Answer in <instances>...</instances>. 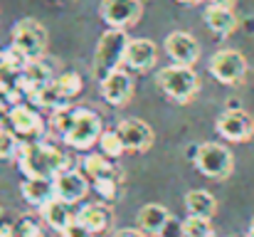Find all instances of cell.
<instances>
[{"mask_svg":"<svg viewBox=\"0 0 254 237\" xmlns=\"http://www.w3.org/2000/svg\"><path fill=\"white\" fill-rule=\"evenodd\" d=\"M55 84H57V89L62 91V96L69 101V99H74L82 89H84V81L82 77L77 75V72H62L60 77L55 79Z\"/></svg>","mask_w":254,"mask_h":237,"instance_id":"cell-24","label":"cell"},{"mask_svg":"<svg viewBox=\"0 0 254 237\" xmlns=\"http://www.w3.org/2000/svg\"><path fill=\"white\" fill-rule=\"evenodd\" d=\"M126 47H128V35L126 30H106L99 42H96V52H94V77L106 79L109 75L119 72V67L124 65L126 57Z\"/></svg>","mask_w":254,"mask_h":237,"instance_id":"cell-2","label":"cell"},{"mask_svg":"<svg viewBox=\"0 0 254 237\" xmlns=\"http://www.w3.org/2000/svg\"><path fill=\"white\" fill-rule=\"evenodd\" d=\"M94 188H96V193H99L104 200H116V195H119V180H114V178L94 180Z\"/></svg>","mask_w":254,"mask_h":237,"instance_id":"cell-27","label":"cell"},{"mask_svg":"<svg viewBox=\"0 0 254 237\" xmlns=\"http://www.w3.org/2000/svg\"><path fill=\"white\" fill-rule=\"evenodd\" d=\"M180 233H183V237H215L207 218H192V215L180 225Z\"/></svg>","mask_w":254,"mask_h":237,"instance_id":"cell-25","label":"cell"},{"mask_svg":"<svg viewBox=\"0 0 254 237\" xmlns=\"http://www.w3.org/2000/svg\"><path fill=\"white\" fill-rule=\"evenodd\" d=\"M17 165L25 178H55L67 168V156L50 144L25 141L17 151Z\"/></svg>","mask_w":254,"mask_h":237,"instance_id":"cell-1","label":"cell"},{"mask_svg":"<svg viewBox=\"0 0 254 237\" xmlns=\"http://www.w3.org/2000/svg\"><path fill=\"white\" fill-rule=\"evenodd\" d=\"M126 151H146L153 144V129L141 119H126L116 126Z\"/></svg>","mask_w":254,"mask_h":237,"instance_id":"cell-12","label":"cell"},{"mask_svg":"<svg viewBox=\"0 0 254 237\" xmlns=\"http://www.w3.org/2000/svg\"><path fill=\"white\" fill-rule=\"evenodd\" d=\"M143 12L141 0H101V17L114 30H126Z\"/></svg>","mask_w":254,"mask_h":237,"instance_id":"cell-10","label":"cell"},{"mask_svg":"<svg viewBox=\"0 0 254 237\" xmlns=\"http://www.w3.org/2000/svg\"><path fill=\"white\" fill-rule=\"evenodd\" d=\"M99 146H101V156L106 158H121V154L126 151V146H124V141H121V136H119V131L114 129V131H101V136H99Z\"/></svg>","mask_w":254,"mask_h":237,"instance_id":"cell-23","label":"cell"},{"mask_svg":"<svg viewBox=\"0 0 254 237\" xmlns=\"http://www.w3.org/2000/svg\"><path fill=\"white\" fill-rule=\"evenodd\" d=\"M178 2H185V5H192V2H200V0H178Z\"/></svg>","mask_w":254,"mask_h":237,"instance_id":"cell-32","label":"cell"},{"mask_svg":"<svg viewBox=\"0 0 254 237\" xmlns=\"http://www.w3.org/2000/svg\"><path fill=\"white\" fill-rule=\"evenodd\" d=\"M250 237H254V220H252V225H250Z\"/></svg>","mask_w":254,"mask_h":237,"instance_id":"cell-33","label":"cell"},{"mask_svg":"<svg viewBox=\"0 0 254 237\" xmlns=\"http://www.w3.org/2000/svg\"><path fill=\"white\" fill-rule=\"evenodd\" d=\"M166 52L175 65H185L192 67L200 57V42L190 35V32H170L166 37Z\"/></svg>","mask_w":254,"mask_h":237,"instance_id":"cell-11","label":"cell"},{"mask_svg":"<svg viewBox=\"0 0 254 237\" xmlns=\"http://www.w3.org/2000/svg\"><path fill=\"white\" fill-rule=\"evenodd\" d=\"M84 175L94 178V180H104V178L119 180L121 170H119V165L111 158L101 156V154H91V156L84 158Z\"/></svg>","mask_w":254,"mask_h":237,"instance_id":"cell-22","label":"cell"},{"mask_svg":"<svg viewBox=\"0 0 254 237\" xmlns=\"http://www.w3.org/2000/svg\"><path fill=\"white\" fill-rule=\"evenodd\" d=\"M136 220H138L141 233H146V235H163L166 228L170 225V213L168 208H163L158 203H151V205H143L138 210Z\"/></svg>","mask_w":254,"mask_h":237,"instance_id":"cell-16","label":"cell"},{"mask_svg":"<svg viewBox=\"0 0 254 237\" xmlns=\"http://www.w3.org/2000/svg\"><path fill=\"white\" fill-rule=\"evenodd\" d=\"M2 75H5V55L0 52V77H2Z\"/></svg>","mask_w":254,"mask_h":237,"instance_id":"cell-31","label":"cell"},{"mask_svg":"<svg viewBox=\"0 0 254 237\" xmlns=\"http://www.w3.org/2000/svg\"><path fill=\"white\" fill-rule=\"evenodd\" d=\"M215 126H217V134L222 139L235 141V144L250 141L254 134V119L245 109H227L225 114H220Z\"/></svg>","mask_w":254,"mask_h":237,"instance_id":"cell-8","label":"cell"},{"mask_svg":"<svg viewBox=\"0 0 254 237\" xmlns=\"http://www.w3.org/2000/svg\"><path fill=\"white\" fill-rule=\"evenodd\" d=\"M207 70H210L212 77L217 81H222V84H237L247 75V60L237 50H220V52L212 55Z\"/></svg>","mask_w":254,"mask_h":237,"instance_id":"cell-7","label":"cell"},{"mask_svg":"<svg viewBox=\"0 0 254 237\" xmlns=\"http://www.w3.org/2000/svg\"><path fill=\"white\" fill-rule=\"evenodd\" d=\"M20 190L30 205L42 208L47 200L55 198V178H25Z\"/></svg>","mask_w":254,"mask_h":237,"instance_id":"cell-19","label":"cell"},{"mask_svg":"<svg viewBox=\"0 0 254 237\" xmlns=\"http://www.w3.org/2000/svg\"><path fill=\"white\" fill-rule=\"evenodd\" d=\"M235 0H210V5H222V7H232Z\"/></svg>","mask_w":254,"mask_h":237,"instance_id":"cell-30","label":"cell"},{"mask_svg":"<svg viewBox=\"0 0 254 237\" xmlns=\"http://www.w3.org/2000/svg\"><path fill=\"white\" fill-rule=\"evenodd\" d=\"M158 86L175 101H190L195 96L200 81H197V75L192 72V67L170 65L158 72Z\"/></svg>","mask_w":254,"mask_h":237,"instance_id":"cell-4","label":"cell"},{"mask_svg":"<svg viewBox=\"0 0 254 237\" xmlns=\"http://www.w3.org/2000/svg\"><path fill=\"white\" fill-rule=\"evenodd\" d=\"M114 237H143L141 230H119V233H114Z\"/></svg>","mask_w":254,"mask_h":237,"instance_id":"cell-29","label":"cell"},{"mask_svg":"<svg viewBox=\"0 0 254 237\" xmlns=\"http://www.w3.org/2000/svg\"><path fill=\"white\" fill-rule=\"evenodd\" d=\"M205 22L212 32L217 35H230L235 27H237V17L230 7H222V5H210L205 10Z\"/></svg>","mask_w":254,"mask_h":237,"instance_id":"cell-21","label":"cell"},{"mask_svg":"<svg viewBox=\"0 0 254 237\" xmlns=\"http://www.w3.org/2000/svg\"><path fill=\"white\" fill-rule=\"evenodd\" d=\"M77 220L84 225L91 235H99V233H106V230L111 228L114 215H111V210H109L104 203H89V205H84V208L79 210Z\"/></svg>","mask_w":254,"mask_h":237,"instance_id":"cell-17","label":"cell"},{"mask_svg":"<svg viewBox=\"0 0 254 237\" xmlns=\"http://www.w3.org/2000/svg\"><path fill=\"white\" fill-rule=\"evenodd\" d=\"M232 154L222 146V144H215V141H207V144H200L197 151H195V168L207 175V178H215V180H222L232 173Z\"/></svg>","mask_w":254,"mask_h":237,"instance_id":"cell-6","label":"cell"},{"mask_svg":"<svg viewBox=\"0 0 254 237\" xmlns=\"http://www.w3.org/2000/svg\"><path fill=\"white\" fill-rule=\"evenodd\" d=\"M185 210L192 218H207L210 220L215 215V210H217L215 195L207 193V190H190L185 195Z\"/></svg>","mask_w":254,"mask_h":237,"instance_id":"cell-20","label":"cell"},{"mask_svg":"<svg viewBox=\"0 0 254 237\" xmlns=\"http://www.w3.org/2000/svg\"><path fill=\"white\" fill-rule=\"evenodd\" d=\"M62 237H91V233H89L84 225H82V223L74 218V220H72V223H69V225L62 230Z\"/></svg>","mask_w":254,"mask_h":237,"instance_id":"cell-28","label":"cell"},{"mask_svg":"<svg viewBox=\"0 0 254 237\" xmlns=\"http://www.w3.org/2000/svg\"><path fill=\"white\" fill-rule=\"evenodd\" d=\"M40 215H42V220H45L52 230H57V233H62V230L77 218V215L72 213V205L64 203V200H60L57 195L40 208Z\"/></svg>","mask_w":254,"mask_h":237,"instance_id":"cell-18","label":"cell"},{"mask_svg":"<svg viewBox=\"0 0 254 237\" xmlns=\"http://www.w3.org/2000/svg\"><path fill=\"white\" fill-rule=\"evenodd\" d=\"M99 86H101V96L111 106H124L131 99V94H133V79L128 77L126 72H121V70L109 75L106 79H101Z\"/></svg>","mask_w":254,"mask_h":237,"instance_id":"cell-14","label":"cell"},{"mask_svg":"<svg viewBox=\"0 0 254 237\" xmlns=\"http://www.w3.org/2000/svg\"><path fill=\"white\" fill-rule=\"evenodd\" d=\"M47 47V30L35 17H25L12 27V50L25 60H37Z\"/></svg>","mask_w":254,"mask_h":237,"instance_id":"cell-3","label":"cell"},{"mask_svg":"<svg viewBox=\"0 0 254 237\" xmlns=\"http://www.w3.org/2000/svg\"><path fill=\"white\" fill-rule=\"evenodd\" d=\"M156 57H158L156 42L138 37V40H128L124 65H128V67L136 70V72H143V70H151V67L156 65Z\"/></svg>","mask_w":254,"mask_h":237,"instance_id":"cell-15","label":"cell"},{"mask_svg":"<svg viewBox=\"0 0 254 237\" xmlns=\"http://www.w3.org/2000/svg\"><path fill=\"white\" fill-rule=\"evenodd\" d=\"M17 151H20L17 136L12 131H7V129H0V158L2 160L5 158H12V156H17Z\"/></svg>","mask_w":254,"mask_h":237,"instance_id":"cell-26","label":"cell"},{"mask_svg":"<svg viewBox=\"0 0 254 237\" xmlns=\"http://www.w3.org/2000/svg\"><path fill=\"white\" fill-rule=\"evenodd\" d=\"M99 136H101V116L94 114L91 109H77L74 121L62 139L67 146H72L77 151H86L94 144H99Z\"/></svg>","mask_w":254,"mask_h":237,"instance_id":"cell-5","label":"cell"},{"mask_svg":"<svg viewBox=\"0 0 254 237\" xmlns=\"http://www.w3.org/2000/svg\"><path fill=\"white\" fill-rule=\"evenodd\" d=\"M7 119H10L12 134H15V136H22L25 141H37V139L45 134V119H42L32 106L15 104V106L10 109Z\"/></svg>","mask_w":254,"mask_h":237,"instance_id":"cell-9","label":"cell"},{"mask_svg":"<svg viewBox=\"0 0 254 237\" xmlns=\"http://www.w3.org/2000/svg\"><path fill=\"white\" fill-rule=\"evenodd\" d=\"M89 190V183H86L84 173L79 170H62L55 175V195L69 205L79 203Z\"/></svg>","mask_w":254,"mask_h":237,"instance_id":"cell-13","label":"cell"}]
</instances>
